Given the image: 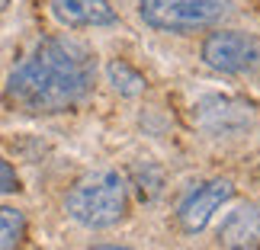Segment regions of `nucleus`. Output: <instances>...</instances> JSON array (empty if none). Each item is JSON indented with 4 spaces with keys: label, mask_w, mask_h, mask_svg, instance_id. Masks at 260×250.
Here are the masks:
<instances>
[{
    "label": "nucleus",
    "mask_w": 260,
    "mask_h": 250,
    "mask_svg": "<svg viewBox=\"0 0 260 250\" xmlns=\"http://www.w3.org/2000/svg\"><path fill=\"white\" fill-rule=\"evenodd\" d=\"M96 77L93 52L68 35H52L10 74L7 103L29 116L64 113L90 93Z\"/></svg>",
    "instance_id": "f257e3e1"
},
{
    "label": "nucleus",
    "mask_w": 260,
    "mask_h": 250,
    "mask_svg": "<svg viewBox=\"0 0 260 250\" xmlns=\"http://www.w3.org/2000/svg\"><path fill=\"white\" fill-rule=\"evenodd\" d=\"M68 215L84 228H113L125 215V183L113 170L77 180L68 193Z\"/></svg>",
    "instance_id": "f03ea898"
},
{
    "label": "nucleus",
    "mask_w": 260,
    "mask_h": 250,
    "mask_svg": "<svg viewBox=\"0 0 260 250\" xmlns=\"http://www.w3.org/2000/svg\"><path fill=\"white\" fill-rule=\"evenodd\" d=\"M232 4L228 0H138V13L151 29L161 32H196L222 23Z\"/></svg>",
    "instance_id": "7ed1b4c3"
},
{
    "label": "nucleus",
    "mask_w": 260,
    "mask_h": 250,
    "mask_svg": "<svg viewBox=\"0 0 260 250\" xmlns=\"http://www.w3.org/2000/svg\"><path fill=\"white\" fill-rule=\"evenodd\" d=\"M203 61L222 74H251L260 67V42L247 32L222 29L203 42Z\"/></svg>",
    "instance_id": "20e7f679"
},
{
    "label": "nucleus",
    "mask_w": 260,
    "mask_h": 250,
    "mask_svg": "<svg viewBox=\"0 0 260 250\" xmlns=\"http://www.w3.org/2000/svg\"><path fill=\"white\" fill-rule=\"evenodd\" d=\"M196 122L212 135H235L251 125V106L232 96H206L196 103Z\"/></svg>",
    "instance_id": "39448f33"
},
{
    "label": "nucleus",
    "mask_w": 260,
    "mask_h": 250,
    "mask_svg": "<svg viewBox=\"0 0 260 250\" xmlns=\"http://www.w3.org/2000/svg\"><path fill=\"white\" fill-rule=\"evenodd\" d=\"M225 199H232V183H228V180H209V183L196 186L193 193L183 199V205H180V212H177L183 231L199 234L209 225L212 212L225 202Z\"/></svg>",
    "instance_id": "423d86ee"
},
{
    "label": "nucleus",
    "mask_w": 260,
    "mask_h": 250,
    "mask_svg": "<svg viewBox=\"0 0 260 250\" xmlns=\"http://www.w3.org/2000/svg\"><path fill=\"white\" fill-rule=\"evenodd\" d=\"M52 13L61 26L71 29H87V26H113L116 10L109 0H52Z\"/></svg>",
    "instance_id": "0eeeda50"
},
{
    "label": "nucleus",
    "mask_w": 260,
    "mask_h": 250,
    "mask_svg": "<svg viewBox=\"0 0 260 250\" xmlns=\"http://www.w3.org/2000/svg\"><path fill=\"white\" fill-rule=\"evenodd\" d=\"M260 244V205H241L218 228V247L225 250H254Z\"/></svg>",
    "instance_id": "6e6552de"
},
{
    "label": "nucleus",
    "mask_w": 260,
    "mask_h": 250,
    "mask_svg": "<svg viewBox=\"0 0 260 250\" xmlns=\"http://www.w3.org/2000/svg\"><path fill=\"white\" fill-rule=\"evenodd\" d=\"M106 74H109V84H113L122 96H138V93H145V77L135 71L128 61H109L106 67Z\"/></svg>",
    "instance_id": "1a4fd4ad"
},
{
    "label": "nucleus",
    "mask_w": 260,
    "mask_h": 250,
    "mask_svg": "<svg viewBox=\"0 0 260 250\" xmlns=\"http://www.w3.org/2000/svg\"><path fill=\"white\" fill-rule=\"evenodd\" d=\"M26 234V218L19 208L0 205V250H16Z\"/></svg>",
    "instance_id": "9d476101"
},
{
    "label": "nucleus",
    "mask_w": 260,
    "mask_h": 250,
    "mask_svg": "<svg viewBox=\"0 0 260 250\" xmlns=\"http://www.w3.org/2000/svg\"><path fill=\"white\" fill-rule=\"evenodd\" d=\"M19 189V176H16V170L10 167L4 157H0V193H16Z\"/></svg>",
    "instance_id": "9b49d317"
},
{
    "label": "nucleus",
    "mask_w": 260,
    "mask_h": 250,
    "mask_svg": "<svg viewBox=\"0 0 260 250\" xmlns=\"http://www.w3.org/2000/svg\"><path fill=\"white\" fill-rule=\"evenodd\" d=\"M93 250H128V247H116V244H96Z\"/></svg>",
    "instance_id": "f8f14e48"
},
{
    "label": "nucleus",
    "mask_w": 260,
    "mask_h": 250,
    "mask_svg": "<svg viewBox=\"0 0 260 250\" xmlns=\"http://www.w3.org/2000/svg\"><path fill=\"white\" fill-rule=\"evenodd\" d=\"M4 4H7V0H0V7H4Z\"/></svg>",
    "instance_id": "ddd939ff"
}]
</instances>
